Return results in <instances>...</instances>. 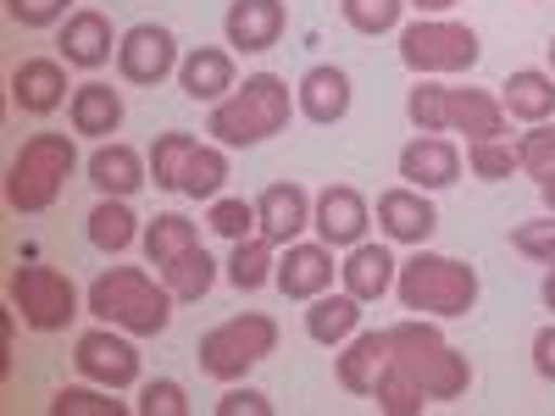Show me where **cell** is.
<instances>
[{
    "instance_id": "1",
    "label": "cell",
    "mask_w": 555,
    "mask_h": 416,
    "mask_svg": "<svg viewBox=\"0 0 555 416\" xmlns=\"http://www.w3.org/2000/svg\"><path fill=\"white\" fill-rule=\"evenodd\" d=\"M389 334V361L423 389L428 400H461L473 389V361L461 355L455 344H444V334L423 316H400Z\"/></svg>"
},
{
    "instance_id": "2",
    "label": "cell",
    "mask_w": 555,
    "mask_h": 416,
    "mask_svg": "<svg viewBox=\"0 0 555 416\" xmlns=\"http://www.w3.org/2000/svg\"><path fill=\"white\" fill-rule=\"evenodd\" d=\"M83 306H89V316L112 322V328H122L133 339H156V334H167L178 300H172L167 284H156L145 266H106L95 284H89Z\"/></svg>"
},
{
    "instance_id": "3",
    "label": "cell",
    "mask_w": 555,
    "mask_h": 416,
    "mask_svg": "<svg viewBox=\"0 0 555 416\" xmlns=\"http://www.w3.org/2000/svg\"><path fill=\"white\" fill-rule=\"evenodd\" d=\"M289 112H295L289 83L278 73H250L234 95L211 106L206 133L217 139V145H261V139L289 128Z\"/></svg>"
},
{
    "instance_id": "4",
    "label": "cell",
    "mask_w": 555,
    "mask_h": 416,
    "mask_svg": "<svg viewBox=\"0 0 555 416\" xmlns=\"http://www.w3.org/2000/svg\"><path fill=\"white\" fill-rule=\"evenodd\" d=\"M395 295L411 316H467L478 306V266L416 245V256L395 272Z\"/></svg>"
},
{
    "instance_id": "5",
    "label": "cell",
    "mask_w": 555,
    "mask_h": 416,
    "mask_svg": "<svg viewBox=\"0 0 555 416\" xmlns=\"http://www.w3.org/2000/svg\"><path fill=\"white\" fill-rule=\"evenodd\" d=\"M73 167H78L73 133H34V139H23V151L7 167V206L23 211V217L51 211L56 195H62V183L73 178Z\"/></svg>"
},
{
    "instance_id": "6",
    "label": "cell",
    "mask_w": 555,
    "mask_h": 416,
    "mask_svg": "<svg viewBox=\"0 0 555 416\" xmlns=\"http://www.w3.org/2000/svg\"><path fill=\"white\" fill-rule=\"evenodd\" d=\"M272 350H278V322H272L267 311H245V316L217 322L211 334H201L195 361H201V373H206V378H217V384H240L250 366H261Z\"/></svg>"
},
{
    "instance_id": "7",
    "label": "cell",
    "mask_w": 555,
    "mask_h": 416,
    "mask_svg": "<svg viewBox=\"0 0 555 416\" xmlns=\"http://www.w3.org/2000/svg\"><path fill=\"white\" fill-rule=\"evenodd\" d=\"M483 56V44L467 23L450 17H416L400 28V62L416 78H439V73H473Z\"/></svg>"
},
{
    "instance_id": "8",
    "label": "cell",
    "mask_w": 555,
    "mask_h": 416,
    "mask_svg": "<svg viewBox=\"0 0 555 416\" xmlns=\"http://www.w3.org/2000/svg\"><path fill=\"white\" fill-rule=\"evenodd\" d=\"M7 295L28 334H62L78 316V284L62 266H12Z\"/></svg>"
},
{
    "instance_id": "9",
    "label": "cell",
    "mask_w": 555,
    "mask_h": 416,
    "mask_svg": "<svg viewBox=\"0 0 555 416\" xmlns=\"http://www.w3.org/2000/svg\"><path fill=\"white\" fill-rule=\"evenodd\" d=\"M73 366H78L89 384L117 389V394L139 384V350H133V339L112 334V322H106V328L78 334V344H73Z\"/></svg>"
},
{
    "instance_id": "10",
    "label": "cell",
    "mask_w": 555,
    "mask_h": 416,
    "mask_svg": "<svg viewBox=\"0 0 555 416\" xmlns=\"http://www.w3.org/2000/svg\"><path fill=\"white\" fill-rule=\"evenodd\" d=\"M117 73H122V83H139V89H151L167 73H178V39H172V28L133 23L117 39Z\"/></svg>"
},
{
    "instance_id": "11",
    "label": "cell",
    "mask_w": 555,
    "mask_h": 416,
    "mask_svg": "<svg viewBox=\"0 0 555 416\" xmlns=\"http://www.w3.org/2000/svg\"><path fill=\"white\" fill-rule=\"evenodd\" d=\"M311 227L322 245L334 250H350L366 239V227H373V211H366V195L350 190V183H328L317 200H311Z\"/></svg>"
},
{
    "instance_id": "12",
    "label": "cell",
    "mask_w": 555,
    "mask_h": 416,
    "mask_svg": "<svg viewBox=\"0 0 555 416\" xmlns=\"http://www.w3.org/2000/svg\"><path fill=\"white\" fill-rule=\"evenodd\" d=\"M284 28H289L284 0H228V12H222V39L245 56L272 51V44L284 39Z\"/></svg>"
},
{
    "instance_id": "13",
    "label": "cell",
    "mask_w": 555,
    "mask_h": 416,
    "mask_svg": "<svg viewBox=\"0 0 555 416\" xmlns=\"http://www.w3.org/2000/svg\"><path fill=\"white\" fill-rule=\"evenodd\" d=\"M334 272H339V261H334V245H284V256H278V272H272V284H278V295H289V300H317V295H328L334 289Z\"/></svg>"
},
{
    "instance_id": "14",
    "label": "cell",
    "mask_w": 555,
    "mask_h": 416,
    "mask_svg": "<svg viewBox=\"0 0 555 416\" xmlns=\"http://www.w3.org/2000/svg\"><path fill=\"white\" fill-rule=\"evenodd\" d=\"M117 39H122V34H112V17H106V12H95V6H78V12L62 23L56 51H62V62H67V67H78V73H95V67H106V62L117 56Z\"/></svg>"
},
{
    "instance_id": "15",
    "label": "cell",
    "mask_w": 555,
    "mask_h": 416,
    "mask_svg": "<svg viewBox=\"0 0 555 416\" xmlns=\"http://www.w3.org/2000/svg\"><path fill=\"white\" fill-rule=\"evenodd\" d=\"M67 101V62L62 56H28L12 67V106L23 117H51Z\"/></svg>"
},
{
    "instance_id": "16",
    "label": "cell",
    "mask_w": 555,
    "mask_h": 416,
    "mask_svg": "<svg viewBox=\"0 0 555 416\" xmlns=\"http://www.w3.org/2000/svg\"><path fill=\"white\" fill-rule=\"evenodd\" d=\"M400 178L411 183V190H450V183L461 178V145L444 133H416L411 145L400 151Z\"/></svg>"
},
{
    "instance_id": "17",
    "label": "cell",
    "mask_w": 555,
    "mask_h": 416,
    "mask_svg": "<svg viewBox=\"0 0 555 416\" xmlns=\"http://www.w3.org/2000/svg\"><path fill=\"white\" fill-rule=\"evenodd\" d=\"M378 227H384V239H395V245H428L434 227H439V211H434V200L423 190L400 183V190L378 195Z\"/></svg>"
},
{
    "instance_id": "18",
    "label": "cell",
    "mask_w": 555,
    "mask_h": 416,
    "mask_svg": "<svg viewBox=\"0 0 555 416\" xmlns=\"http://www.w3.org/2000/svg\"><path fill=\"white\" fill-rule=\"evenodd\" d=\"M178 89L201 106H217L240 89L234 78V51H222V44H195L190 56L178 62Z\"/></svg>"
},
{
    "instance_id": "19",
    "label": "cell",
    "mask_w": 555,
    "mask_h": 416,
    "mask_svg": "<svg viewBox=\"0 0 555 416\" xmlns=\"http://www.w3.org/2000/svg\"><path fill=\"white\" fill-rule=\"evenodd\" d=\"M295 112H300L306 122H317V128L345 122V117H350V73L334 67V62L311 67V73L295 83Z\"/></svg>"
},
{
    "instance_id": "20",
    "label": "cell",
    "mask_w": 555,
    "mask_h": 416,
    "mask_svg": "<svg viewBox=\"0 0 555 416\" xmlns=\"http://www.w3.org/2000/svg\"><path fill=\"white\" fill-rule=\"evenodd\" d=\"M256 222L272 245H295L306 227H311V195L300 183H267L256 195Z\"/></svg>"
},
{
    "instance_id": "21",
    "label": "cell",
    "mask_w": 555,
    "mask_h": 416,
    "mask_svg": "<svg viewBox=\"0 0 555 416\" xmlns=\"http://www.w3.org/2000/svg\"><path fill=\"white\" fill-rule=\"evenodd\" d=\"M83 172H89V183H95L101 195H112V200H133L139 190L151 183V167H145V156H139L133 145H101L95 156L83 161Z\"/></svg>"
},
{
    "instance_id": "22",
    "label": "cell",
    "mask_w": 555,
    "mask_h": 416,
    "mask_svg": "<svg viewBox=\"0 0 555 416\" xmlns=\"http://www.w3.org/2000/svg\"><path fill=\"white\" fill-rule=\"evenodd\" d=\"M395 272H400V261L384 250V245H350V256L339 261V284H345V295H356L361 306H373V300H384L389 289H395Z\"/></svg>"
},
{
    "instance_id": "23",
    "label": "cell",
    "mask_w": 555,
    "mask_h": 416,
    "mask_svg": "<svg viewBox=\"0 0 555 416\" xmlns=\"http://www.w3.org/2000/svg\"><path fill=\"white\" fill-rule=\"evenodd\" d=\"M389 366V334H350L345 350L334 355V378L345 394H366L373 400V384Z\"/></svg>"
},
{
    "instance_id": "24",
    "label": "cell",
    "mask_w": 555,
    "mask_h": 416,
    "mask_svg": "<svg viewBox=\"0 0 555 416\" xmlns=\"http://www.w3.org/2000/svg\"><path fill=\"white\" fill-rule=\"evenodd\" d=\"M67 117H73V133H83V139H112L122 128V95H117L112 83L89 78V83L73 89Z\"/></svg>"
},
{
    "instance_id": "25",
    "label": "cell",
    "mask_w": 555,
    "mask_h": 416,
    "mask_svg": "<svg viewBox=\"0 0 555 416\" xmlns=\"http://www.w3.org/2000/svg\"><path fill=\"white\" fill-rule=\"evenodd\" d=\"M505 106L489 89H450V133H467V145L478 139H505Z\"/></svg>"
},
{
    "instance_id": "26",
    "label": "cell",
    "mask_w": 555,
    "mask_h": 416,
    "mask_svg": "<svg viewBox=\"0 0 555 416\" xmlns=\"http://www.w3.org/2000/svg\"><path fill=\"white\" fill-rule=\"evenodd\" d=\"M500 106L505 117H517V122H550L555 117V73H539V67H522L500 83Z\"/></svg>"
},
{
    "instance_id": "27",
    "label": "cell",
    "mask_w": 555,
    "mask_h": 416,
    "mask_svg": "<svg viewBox=\"0 0 555 416\" xmlns=\"http://www.w3.org/2000/svg\"><path fill=\"white\" fill-rule=\"evenodd\" d=\"M356 328H361V300L356 295H317V300H306V334H311V344L339 350Z\"/></svg>"
},
{
    "instance_id": "28",
    "label": "cell",
    "mask_w": 555,
    "mask_h": 416,
    "mask_svg": "<svg viewBox=\"0 0 555 416\" xmlns=\"http://www.w3.org/2000/svg\"><path fill=\"white\" fill-rule=\"evenodd\" d=\"M145 227H139V217H133V206L128 200H112V195H101V206L89 211V245H95L101 256H122Z\"/></svg>"
},
{
    "instance_id": "29",
    "label": "cell",
    "mask_w": 555,
    "mask_h": 416,
    "mask_svg": "<svg viewBox=\"0 0 555 416\" xmlns=\"http://www.w3.org/2000/svg\"><path fill=\"white\" fill-rule=\"evenodd\" d=\"M272 272H278V245L267 234H250L234 245V256H228V284H234L240 295H256L272 284Z\"/></svg>"
},
{
    "instance_id": "30",
    "label": "cell",
    "mask_w": 555,
    "mask_h": 416,
    "mask_svg": "<svg viewBox=\"0 0 555 416\" xmlns=\"http://www.w3.org/2000/svg\"><path fill=\"white\" fill-rule=\"evenodd\" d=\"M139 245H145L151 266H167V261H178L183 250H195V245H201V227H195L190 217L167 211V217L145 222V234H139Z\"/></svg>"
},
{
    "instance_id": "31",
    "label": "cell",
    "mask_w": 555,
    "mask_h": 416,
    "mask_svg": "<svg viewBox=\"0 0 555 416\" xmlns=\"http://www.w3.org/2000/svg\"><path fill=\"white\" fill-rule=\"evenodd\" d=\"M162 284L172 289V300H206L211 284H217V261L206 256V245H195V250H183L178 261L162 266Z\"/></svg>"
},
{
    "instance_id": "32",
    "label": "cell",
    "mask_w": 555,
    "mask_h": 416,
    "mask_svg": "<svg viewBox=\"0 0 555 416\" xmlns=\"http://www.w3.org/2000/svg\"><path fill=\"white\" fill-rule=\"evenodd\" d=\"M201 151V139L195 133H156V145H151V183L156 190H183V167H190V156Z\"/></svg>"
},
{
    "instance_id": "33",
    "label": "cell",
    "mask_w": 555,
    "mask_h": 416,
    "mask_svg": "<svg viewBox=\"0 0 555 416\" xmlns=\"http://www.w3.org/2000/svg\"><path fill=\"white\" fill-rule=\"evenodd\" d=\"M405 117L416 133H450V89L434 78H416L405 95Z\"/></svg>"
},
{
    "instance_id": "34",
    "label": "cell",
    "mask_w": 555,
    "mask_h": 416,
    "mask_svg": "<svg viewBox=\"0 0 555 416\" xmlns=\"http://www.w3.org/2000/svg\"><path fill=\"white\" fill-rule=\"evenodd\" d=\"M222 183H228V151H222V145H201V151L190 156V167H183V190H178V195L217 200Z\"/></svg>"
},
{
    "instance_id": "35",
    "label": "cell",
    "mask_w": 555,
    "mask_h": 416,
    "mask_svg": "<svg viewBox=\"0 0 555 416\" xmlns=\"http://www.w3.org/2000/svg\"><path fill=\"white\" fill-rule=\"evenodd\" d=\"M373 400H378V411L384 416H423V405H428V394L416 389L400 366L389 361L384 373H378V384H373Z\"/></svg>"
},
{
    "instance_id": "36",
    "label": "cell",
    "mask_w": 555,
    "mask_h": 416,
    "mask_svg": "<svg viewBox=\"0 0 555 416\" xmlns=\"http://www.w3.org/2000/svg\"><path fill=\"white\" fill-rule=\"evenodd\" d=\"M117 389H56L51 416H128V400H112Z\"/></svg>"
},
{
    "instance_id": "37",
    "label": "cell",
    "mask_w": 555,
    "mask_h": 416,
    "mask_svg": "<svg viewBox=\"0 0 555 416\" xmlns=\"http://www.w3.org/2000/svg\"><path fill=\"white\" fill-rule=\"evenodd\" d=\"M339 12L356 34L366 39H378V34H395L400 28V12H405V0H339Z\"/></svg>"
},
{
    "instance_id": "38",
    "label": "cell",
    "mask_w": 555,
    "mask_h": 416,
    "mask_svg": "<svg viewBox=\"0 0 555 416\" xmlns=\"http://www.w3.org/2000/svg\"><path fill=\"white\" fill-rule=\"evenodd\" d=\"M206 222H211V234H222L228 245H240V239L261 234V222H256V200H234V195H217V200H211V211H206Z\"/></svg>"
},
{
    "instance_id": "39",
    "label": "cell",
    "mask_w": 555,
    "mask_h": 416,
    "mask_svg": "<svg viewBox=\"0 0 555 416\" xmlns=\"http://www.w3.org/2000/svg\"><path fill=\"white\" fill-rule=\"evenodd\" d=\"M467 167H473L483 183H505L512 172H522L512 139H478V145H467Z\"/></svg>"
},
{
    "instance_id": "40",
    "label": "cell",
    "mask_w": 555,
    "mask_h": 416,
    "mask_svg": "<svg viewBox=\"0 0 555 416\" xmlns=\"http://www.w3.org/2000/svg\"><path fill=\"white\" fill-rule=\"evenodd\" d=\"M512 250L539 261V266H555V217H539V222H517L512 227Z\"/></svg>"
},
{
    "instance_id": "41",
    "label": "cell",
    "mask_w": 555,
    "mask_h": 416,
    "mask_svg": "<svg viewBox=\"0 0 555 416\" xmlns=\"http://www.w3.org/2000/svg\"><path fill=\"white\" fill-rule=\"evenodd\" d=\"M133 411L139 416H190V394H183V384H172V378H156V384L139 389Z\"/></svg>"
},
{
    "instance_id": "42",
    "label": "cell",
    "mask_w": 555,
    "mask_h": 416,
    "mask_svg": "<svg viewBox=\"0 0 555 416\" xmlns=\"http://www.w3.org/2000/svg\"><path fill=\"white\" fill-rule=\"evenodd\" d=\"M517 167L528 172V178H544V172H555V128H533V133H522L517 139Z\"/></svg>"
},
{
    "instance_id": "43",
    "label": "cell",
    "mask_w": 555,
    "mask_h": 416,
    "mask_svg": "<svg viewBox=\"0 0 555 416\" xmlns=\"http://www.w3.org/2000/svg\"><path fill=\"white\" fill-rule=\"evenodd\" d=\"M7 17L23 28H51L73 17V0H7Z\"/></svg>"
},
{
    "instance_id": "44",
    "label": "cell",
    "mask_w": 555,
    "mask_h": 416,
    "mask_svg": "<svg viewBox=\"0 0 555 416\" xmlns=\"http://www.w3.org/2000/svg\"><path fill=\"white\" fill-rule=\"evenodd\" d=\"M245 411H250V416H272L278 405H272L261 389H228V394L217 400V416H245Z\"/></svg>"
},
{
    "instance_id": "45",
    "label": "cell",
    "mask_w": 555,
    "mask_h": 416,
    "mask_svg": "<svg viewBox=\"0 0 555 416\" xmlns=\"http://www.w3.org/2000/svg\"><path fill=\"white\" fill-rule=\"evenodd\" d=\"M533 373H539L544 384H555V322L533 334Z\"/></svg>"
},
{
    "instance_id": "46",
    "label": "cell",
    "mask_w": 555,
    "mask_h": 416,
    "mask_svg": "<svg viewBox=\"0 0 555 416\" xmlns=\"http://www.w3.org/2000/svg\"><path fill=\"white\" fill-rule=\"evenodd\" d=\"M411 6L423 12V17H439V12H450V6H455V0H411Z\"/></svg>"
},
{
    "instance_id": "47",
    "label": "cell",
    "mask_w": 555,
    "mask_h": 416,
    "mask_svg": "<svg viewBox=\"0 0 555 416\" xmlns=\"http://www.w3.org/2000/svg\"><path fill=\"white\" fill-rule=\"evenodd\" d=\"M539 195H544V211L555 217V172H544V178H539Z\"/></svg>"
},
{
    "instance_id": "48",
    "label": "cell",
    "mask_w": 555,
    "mask_h": 416,
    "mask_svg": "<svg viewBox=\"0 0 555 416\" xmlns=\"http://www.w3.org/2000/svg\"><path fill=\"white\" fill-rule=\"evenodd\" d=\"M539 300H544V306H550V311H555V266H550V272H544V284H539Z\"/></svg>"
},
{
    "instance_id": "49",
    "label": "cell",
    "mask_w": 555,
    "mask_h": 416,
    "mask_svg": "<svg viewBox=\"0 0 555 416\" xmlns=\"http://www.w3.org/2000/svg\"><path fill=\"white\" fill-rule=\"evenodd\" d=\"M550 67H555V39H550Z\"/></svg>"
}]
</instances>
